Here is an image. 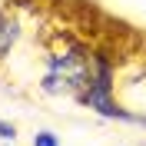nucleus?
I'll use <instances>...</instances> for the list:
<instances>
[{"label":"nucleus","mask_w":146,"mask_h":146,"mask_svg":"<svg viewBox=\"0 0 146 146\" xmlns=\"http://www.w3.org/2000/svg\"><path fill=\"white\" fill-rule=\"evenodd\" d=\"M13 40H17V23H13L7 13H0V56L13 46Z\"/></svg>","instance_id":"f257e3e1"},{"label":"nucleus","mask_w":146,"mask_h":146,"mask_svg":"<svg viewBox=\"0 0 146 146\" xmlns=\"http://www.w3.org/2000/svg\"><path fill=\"white\" fill-rule=\"evenodd\" d=\"M33 146H56V136H53V133H36Z\"/></svg>","instance_id":"f03ea898"},{"label":"nucleus","mask_w":146,"mask_h":146,"mask_svg":"<svg viewBox=\"0 0 146 146\" xmlns=\"http://www.w3.org/2000/svg\"><path fill=\"white\" fill-rule=\"evenodd\" d=\"M0 136H3V139H13V136H17V129L10 126V123H0Z\"/></svg>","instance_id":"7ed1b4c3"}]
</instances>
